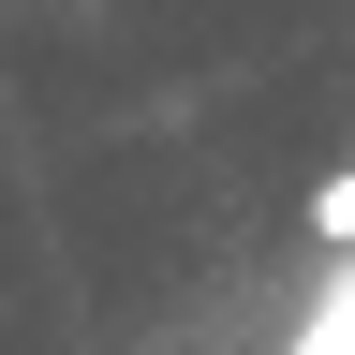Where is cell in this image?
<instances>
[{"label": "cell", "mask_w": 355, "mask_h": 355, "mask_svg": "<svg viewBox=\"0 0 355 355\" xmlns=\"http://www.w3.org/2000/svg\"><path fill=\"white\" fill-rule=\"evenodd\" d=\"M296 355H355V282H340V296H326V311L296 326Z\"/></svg>", "instance_id": "2"}, {"label": "cell", "mask_w": 355, "mask_h": 355, "mask_svg": "<svg viewBox=\"0 0 355 355\" xmlns=\"http://www.w3.org/2000/svg\"><path fill=\"white\" fill-rule=\"evenodd\" d=\"M311 237H326V252H355V163H340V178H311Z\"/></svg>", "instance_id": "1"}]
</instances>
